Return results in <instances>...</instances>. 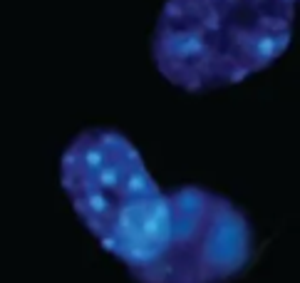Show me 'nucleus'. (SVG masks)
<instances>
[{
	"label": "nucleus",
	"instance_id": "obj_1",
	"mask_svg": "<svg viewBox=\"0 0 300 283\" xmlns=\"http://www.w3.org/2000/svg\"><path fill=\"white\" fill-rule=\"evenodd\" d=\"M293 15L283 0H166L151 42L154 65L186 92L236 85L288 50Z\"/></svg>",
	"mask_w": 300,
	"mask_h": 283
},
{
	"label": "nucleus",
	"instance_id": "obj_4",
	"mask_svg": "<svg viewBox=\"0 0 300 283\" xmlns=\"http://www.w3.org/2000/svg\"><path fill=\"white\" fill-rule=\"evenodd\" d=\"M283 3H285V5H290V8H295V5H298V0H283Z\"/></svg>",
	"mask_w": 300,
	"mask_h": 283
},
{
	"label": "nucleus",
	"instance_id": "obj_2",
	"mask_svg": "<svg viewBox=\"0 0 300 283\" xmlns=\"http://www.w3.org/2000/svg\"><path fill=\"white\" fill-rule=\"evenodd\" d=\"M60 181L80 221L129 271L161 254L171 228L169 194L129 137L107 127L80 132L60 159Z\"/></svg>",
	"mask_w": 300,
	"mask_h": 283
},
{
	"label": "nucleus",
	"instance_id": "obj_3",
	"mask_svg": "<svg viewBox=\"0 0 300 283\" xmlns=\"http://www.w3.org/2000/svg\"><path fill=\"white\" fill-rule=\"evenodd\" d=\"M169 211L161 254L129 271L139 283H223L251 263V224L226 197L189 184L169 194Z\"/></svg>",
	"mask_w": 300,
	"mask_h": 283
}]
</instances>
